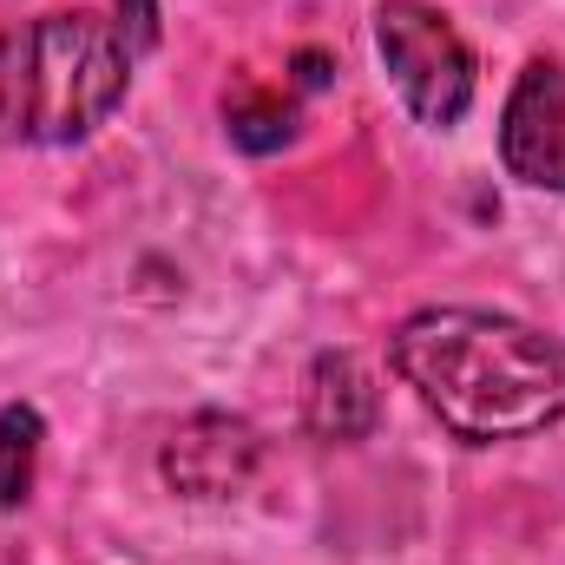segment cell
Masks as SVG:
<instances>
[{"label":"cell","instance_id":"obj_1","mask_svg":"<svg viewBox=\"0 0 565 565\" xmlns=\"http://www.w3.org/2000/svg\"><path fill=\"white\" fill-rule=\"evenodd\" d=\"M395 375L467 447L526 440L565 422V342L500 309H415L388 335Z\"/></svg>","mask_w":565,"mask_h":565},{"label":"cell","instance_id":"obj_2","mask_svg":"<svg viewBox=\"0 0 565 565\" xmlns=\"http://www.w3.org/2000/svg\"><path fill=\"white\" fill-rule=\"evenodd\" d=\"M132 86V53L119 26L93 7L46 13L0 33V132L26 145L93 139Z\"/></svg>","mask_w":565,"mask_h":565},{"label":"cell","instance_id":"obj_3","mask_svg":"<svg viewBox=\"0 0 565 565\" xmlns=\"http://www.w3.org/2000/svg\"><path fill=\"white\" fill-rule=\"evenodd\" d=\"M375 53L402 93V106L427 132H447L473 106V53L460 26L434 0H382L375 7Z\"/></svg>","mask_w":565,"mask_h":565},{"label":"cell","instance_id":"obj_4","mask_svg":"<svg viewBox=\"0 0 565 565\" xmlns=\"http://www.w3.org/2000/svg\"><path fill=\"white\" fill-rule=\"evenodd\" d=\"M500 158L526 191L565 198V66L559 60H526L507 113H500Z\"/></svg>","mask_w":565,"mask_h":565},{"label":"cell","instance_id":"obj_5","mask_svg":"<svg viewBox=\"0 0 565 565\" xmlns=\"http://www.w3.org/2000/svg\"><path fill=\"white\" fill-rule=\"evenodd\" d=\"M257 460H264L257 427L237 422V415H217V408L178 422L171 440L158 447V473H164V487L184 493V500H237V493L250 487Z\"/></svg>","mask_w":565,"mask_h":565},{"label":"cell","instance_id":"obj_6","mask_svg":"<svg viewBox=\"0 0 565 565\" xmlns=\"http://www.w3.org/2000/svg\"><path fill=\"white\" fill-rule=\"evenodd\" d=\"M302 422L316 440H369L382 422V388H375V369L349 349H329L309 362V382H302Z\"/></svg>","mask_w":565,"mask_h":565},{"label":"cell","instance_id":"obj_7","mask_svg":"<svg viewBox=\"0 0 565 565\" xmlns=\"http://www.w3.org/2000/svg\"><path fill=\"white\" fill-rule=\"evenodd\" d=\"M224 132L231 145H244V151H282V145L296 139V106L270 93V86H257V79H237L231 93H224Z\"/></svg>","mask_w":565,"mask_h":565},{"label":"cell","instance_id":"obj_8","mask_svg":"<svg viewBox=\"0 0 565 565\" xmlns=\"http://www.w3.org/2000/svg\"><path fill=\"white\" fill-rule=\"evenodd\" d=\"M40 440H46V422H40L33 402H7L0 408V513L26 507L33 473H40Z\"/></svg>","mask_w":565,"mask_h":565},{"label":"cell","instance_id":"obj_9","mask_svg":"<svg viewBox=\"0 0 565 565\" xmlns=\"http://www.w3.org/2000/svg\"><path fill=\"white\" fill-rule=\"evenodd\" d=\"M113 26H119V40H126V53L139 60L158 46V0H113Z\"/></svg>","mask_w":565,"mask_h":565},{"label":"cell","instance_id":"obj_10","mask_svg":"<svg viewBox=\"0 0 565 565\" xmlns=\"http://www.w3.org/2000/svg\"><path fill=\"white\" fill-rule=\"evenodd\" d=\"M296 79H302V86H322V79H329V60H322V53H296Z\"/></svg>","mask_w":565,"mask_h":565}]
</instances>
